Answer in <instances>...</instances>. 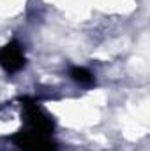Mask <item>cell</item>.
Here are the masks:
<instances>
[{"mask_svg":"<svg viewBox=\"0 0 150 151\" xmlns=\"http://www.w3.org/2000/svg\"><path fill=\"white\" fill-rule=\"evenodd\" d=\"M20 102H21L23 130L42 134V135H53L55 123H53V119L48 114L39 107L37 102L34 99H30V97H23V99H20Z\"/></svg>","mask_w":150,"mask_h":151,"instance_id":"cell-1","label":"cell"},{"mask_svg":"<svg viewBox=\"0 0 150 151\" xmlns=\"http://www.w3.org/2000/svg\"><path fill=\"white\" fill-rule=\"evenodd\" d=\"M11 141L21 151H58V146L53 139V135H42L36 132L18 130L11 135Z\"/></svg>","mask_w":150,"mask_h":151,"instance_id":"cell-2","label":"cell"},{"mask_svg":"<svg viewBox=\"0 0 150 151\" xmlns=\"http://www.w3.org/2000/svg\"><path fill=\"white\" fill-rule=\"evenodd\" d=\"M27 63L23 47L18 40H11L5 46L0 47V67L7 72V74H14L20 72Z\"/></svg>","mask_w":150,"mask_h":151,"instance_id":"cell-3","label":"cell"},{"mask_svg":"<svg viewBox=\"0 0 150 151\" xmlns=\"http://www.w3.org/2000/svg\"><path fill=\"white\" fill-rule=\"evenodd\" d=\"M69 76L74 79L78 84H81V86H92V84H95L94 74L88 69H85V67H71Z\"/></svg>","mask_w":150,"mask_h":151,"instance_id":"cell-4","label":"cell"}]
</instances>
